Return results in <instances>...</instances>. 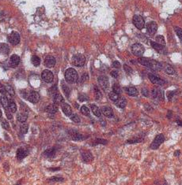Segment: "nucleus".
I'll use <instances>...</instances> for the list:
<instances>
[{
	"mask_svg": "<svg viewBox=\"0 0 182 185\" xmlns=\"http://www.w3.org/2000/svg\"><path fill=\"white\" fill-rule=\"evenodd\" d=\"M152 96L154 98H157V99H159V100H162L164 97L163 92L159 87H154L152 89Z\"/></svg>",
	"mask_w": 182,
	"mask_h": 185,
	"instance_id": "12",
	"label": "nucleus"
},
{
	"mask_svg": "<svg viewBox=\"0 0 182 185\" xmlns=\"http://www.w3.org/2000/svg\"><path fill=\"white\" fill-rule=\"evenodd\" d=\"M5 88H6V91H7V92L10 95H11V96L15 95V92H14V88H13L10 85H5Z\"/></svg>",
	"mask_w": 182,
	"mask_h": 185,
	"instance_id": "32",
	"label": "nucleus"
},
{
	"mask_svg": "<svg viewBox=\"0 0 182 185\" xmlns=\"http://www.w3.org/2000/svg\"><path fill=\"white\" fill-rule=\"evenodd\" d=\"M113 66L114 68H116V69H120L121 68V63L119 62V61H115L113 62Z\"/></svg>",
	"mask_w": 182,
	"mask_h": 185,
	"instance_id": "48",
	"label": "nucleus"
},
{
	"mask_svg": "<svg viewBox=\"0 0 182 185\" xmlns=\"http://www.w3.org/2000/svg\"><path fill=\"white\" fill-rule=\"evenodd\" d=\"M147 30L150 35H154L158 30V25L154 21H151L150 23L147 24Z\"/></svg>",
	"mask_w": 182,
	"mask_h": 185,
	"instance_id": "11",
	"label": "nucleus"
},
{
	"mask_svg": "<svg viewBox=\"0 0 182 185\" xmlns=\"http://www.w3.org/2000/svg\"><path fill=\"white\" fill-rule=\"evenodd\" d=\"M6 110V114H7V117L8 119H11L12 118V116H11V113L9 112L10 110H9V108H7V109H5Z\"/></svg>",
	"mask_w": 182,
	"mask_h": 185,
	"instance_id": "51",
	"label": "nucleus"
},
{
	"mask_svg": "<svg viewBox=\"0 0 182 185\" xmlns=\"http://www.w3.org/2000/svg\"><path fill=\"white\" fill-rule=\"evenodd\" d=\"M133 24L139 30H142L145 26V21L140 15H135L133 17Z\"/></svg>",
	"mask_w": 182,
	"mask_h": 185,
	"instance_id": "5",
	"label": "nucleus"
},
{
	"mask_svg": "<svg viewBox=\"0 0 182 185\" xmlns=\"http://www.w3.org/2000/svg\"><path fill=\"white\" fill-rule=\"evenodd\" d=\"M125 92L129 96H137L138 95L137 89L134 87H126Z\"/></svg>",
	"mask_w": 182,
	"mask_h": 185,
	"instance_id": "21",
	"label": "nucleus"
},
{
	"mask_svg": "<svg viewBox=\"0 0 182 185\" xmlns=\"http://www.w3.org/2000/svg\"><path fill=\"white\" fill-rule=\"evenodd\" d=\"M41 77H42L43 80L46 83H52L53 81L54 76H53V73L51 71L46 69V70H44L42 72Z\"/></svg>",
	"mask_w": 182,
	"mask_h": 185,
	"instance_id": "8",
	"label": "nucleus"
},
{
	"mask_svg": "<svg viewBox=\"0 0 182 185\" xmlns=\"http://www.w3.org/2000/svg\"><path fill=\"white\" fill-rule=\"evenodd\" d=\"M62 87H63V90H64V94L66 95L67 97H68L69 95H70V88H69V87L67 86V85H65L64 83L62 84Z\"/></svg>",
	"mask_w": 182,
	"mask_h": 185,
	"instance_id": "40",
	"label": "nucleus"
},
{
	"mask_svg": "<svg viewBox=\"0 0 182 185\" xmlns=\"http://www.w3.org/2000/svg\"><path fill=\"white\" fill-rule=\"evenodd\" d=\"M27 155V151L23 148H20L17 151V158L18 160H22Z\"/></svg>",
	"mask_w": 182,
	"mask_h": 185,
	"instance_id": "22",
	"label": "nucleus"
},
{
	"mask_svg": "<svg viewBox=\"0 0 182 185\" xmlns=\"http://www.w3.org/2000/svg\"><path fill=\"white\" fill-rule=\"evenodd\" d=\"M2 117V111H1V110H0V118Z\"/></svg>",
	"mask_w": 182,
	"mask_h": 185,
	"instance_id": "58",
	"label": "nucleus"
},
{
	"mask_svg": "<svg viewBox=\"0 0 182 185\" xmlns=\"http://www.w3.org/2000/svg\"><path fill=\"white\" fill-rule=\"evenodd\" d=\"M0 92L2 94V95H5L7 93V91H6V88H5V86H3V85H2L0 83Z\"/></svg>",
	"mask_w": 182,
	"mask_h": 185,
	"instance_id": "49",
	"label": "nucleus"
},
{
	"mask_svg": "<svg viewBox=\"0 0 182 185\" xmlns=\"http://www.w3.org/2000/svg\"><path fill=\"white\" fill-rule=\"evenodd\" d=\"M8 108H9L10 111L11 113H15L17 111V106L14 101H12V100L9 101Z\"/></svg>",
	"mask_w": 182,
	"mask_h": 185,
	"instance_id": "28",
	"label": "nucleus"
},
{
	"mask_svg": "<svg viewBox=\"0 0 182 185\" xmlns=\"http://www.w3.org/2000/svg\"><path fill=\"white\" fill-rule=\"evenodd\" d=\"M173 92H170V93L168 94V97H169V98H170V99H171V98L173 97Z\"/></svg>",
	"mask_w": 182,
	"mask_h": 185,
	"instance_id": "56",
	"label": "nucleus"
},
{
	"mask_svg": "<svg viewBox=\"0 0 182 185\" xmlns=\"http://www.w3.org/2000/svg\"><path fill=\"white\" fill-rule=\"evenodd\" d=\"M138 61L141 65L148 67V68L154 69V70H161L162 68V65L160 62L154 61L153 59H149L147 58H140L138 59Z\"/></svg>",
	"mask_w": 182,
	"mask_h": 185,
	"instance_id": "1",
	"label": "nucleus"
},
{
	"mask_svg": "<svg viewBox=\"0 0 182 185\" xmlns=\"http://www.w3.org/2000/svg\"><path fill=\"white\" fill-rule=\"evenodd\" d=\"M113 91L115 93L118 94V95L122 93V90H121L120 85H117V84H114L113 86Z\"/></svg>",
	"mask_w": 182,
	"mask_h": 185,
	"instance_id": "36",
	"label": "nucleus"
},
{
	"mask_svg": "<svg viewBox=\"0 0 182 185\" xmlns=\"http://www.w3.org/2000/svg\"><path fill=\"white\" fill-rule=\"evenodd\" d=\"M32 63H33V65L34 66H39V65L40 64V58H39L38 56H36V55H34V56L32 57Z\"/></svg>",
	"mask_w": 182,
	"mask_h": 185,
	"instance_id": "34",
	"label": "nucleus"
},
{
	"mask_svg": "<svg viewBox=\"0 0 182 185\" xmlns=\"http://www.w3.org/2000/svg\"><path fill=\"white\" fill-rule=\"evenodd\" d=\"M2 126L3 127V129H7V130H10V125L9 123L6 121L5 119L2 120Z\"/></svg>",
	"mask_w": 182,
	"mask_h": 185,
	"instance_id": "45",
	"label": "nucleus"
},
{
	"mask_svg": "<svg viewBox=\"0 0 182 185\" xmlns=\"http://www.w3.org/2000/svg\"><path fill=\"white\" fill-rule=\"evenodd\" d=\"M111 76L113 78H117L118 77V72H116V71H112Z\"/></svg>",
	"mask_w": 182,
	"mask_h": 185,
	"instance_id": "53",
	"label": "nucleus"
},
{
	"mask_svg": "<svg viewBox=\"0 0 182 185\" xmlns=\"http://www.w3.org/2000/svg\"><path fill=\"white\" fill-rule=\"evenodd\" d=\"M70 117H71V119L74 122H75V123H79V122H80V118H79V117H78L77 114H71V116H70Z\"/></svg>",
	"mask_w": 182,
	"mask_h": 185,
	"instance_id": "43",
	"label": "nucleus"
},
{
	"mask_svg": "<svg viewBox=\"0 0 182 185\" xmlns=\"http://www.w3.org/2000/svg\"><path fill=\"white\" fill-rule=\"evenodd\" d=\"M156 42L159 44L165 45L166 44V41H165V39L162 35H157L156 36Z\"/></svg>",
	"mask_w": 182,
	"mask_h": 185,
	"instance_id": "39",
	"label": "nucleus"
},
{
	"mask_svg": "<svg viewBox=\"0 0 182 185\" xmlns=\"http://www.w3.org/2000/svg\"><path fill=\"white\" fill-rule=\"evenodd\" d=\"M116 105L118 107L121 108V109H124V108H125V106H127V100L124 98H118V99L116 101Z\"/></svg>",
	"mask_w": 182,
	"mask_h": 185,
	"instance_id": "23",
	"label": "nucleus"
},
{
	"mask_svg": "<svg viewBox=\"0 0 182 185\" xmlns=\"http://www.w3.org/2000/svg\"><path fill=\"white\" fill-rule=\"evenodd\" d=\"M148 77H149L150 80L151 81L152 84L157 85H160V86H162L163 85H165V80H163L161 78H159V77L154 75V74H151V73H149L148 74Z\"/></svg>",
	"mask_w": 182,
	"mask_h": 185,
	"instance_id": "9",
	"label": "nucleus"
},
{
	"mask_svg": "<svg viewBox=\"0 0 182 185\" xmlns=\"http://www.w3.org/2000/svg\"><path fill=\"white\" fill-rule=\"evenodd\" d=\"M51 181H63L64 179L63 178H59V177H52V178L50 179Z\"/></svg>",
	"mask_w": 182,
	"mask_h": 185,
	"instance_id": "54",
	"label": "nucleus"
},
{
	"mask_svg": "<svg viewBox=\"0 0 182 185\" xmlns=\"http://www.w3.org/2000/svg\"><path fill=\"white\" fill-rule=\"evenodd\" d=\"M164 140H165V137H164L163 135L162 134H159L155 137V139L153 141V143H151V148L152 150H156V149H158L160 147L162 143H163Z\"/></svg>",
	"mask_w": 182,
	"mask_h": 185,
	"instance_id": "6",
	"label": "nucleus"
},
{
	"mask_svg": "<svg viewBox=\"0 0 182 185\" xmlns=\"http://www.w3.org/2000/svg\"><path fill=\"white\" fill-rule=\"evenodd\" d=\"M179 153H180V151H179V150H178V151H176L175 155H177V156H178V155H179Z\"/></svg>",
	"mask_w": 182,
	"mask_h": 185,
	"instance_id": "57",
	"label": "nucleus"
},
{
	"mask_svg": "<svg viewBox=\"0 0 182 185\" xmlns=\"http://www.w3.org/2000/svg\"><path fill=\"white\" fill-rule=\"evenodd\" d=\"M96 143H102V144H105L107 143V141L105 139H96Z\"/></svg>",
	"mask_w": 182,
	"mask_h": 185,
	"instance_id": "52",
	"label": "nucleus"
},
{
	"mask_svg": "<svg viewBox=\"0 0 182 185\" xmlns=\"http://www.w3.org/2000/svg\"><path fill=\"white\" fill-rule=\"evenodd\" d=\"M78 76L76 70L73 68L67 69L65 72V80L67 83L74 84L78 81Z\"/></svg>",
	"mask_w": 182,
	"mask_h": 185,
	"instance_id": "2",
	"label": "nucleus"
},
{
	"mask_svg": "<svg viewBox=\"0 0 182 185\" xmlns=\"http://www.w3.org/2000/svg\"><path fill=\"white\" fill-rule=\"evenodd\" d=\"M56 154V149L55 148H50V149H48L44 152V155L48 158H52Z\"/></svg>",
	"mask_w": 182,
	"mask_h": 185,
	"instance_id": "25",
	"label": "nucleus"
},
{
	"mask_svg": "<svg viewBox=\"0 0 182 185\" xmlns=\"http://www.w3.org/2000/svg\"><path fill=\"white\" fill-rule=\"evenodd\" d=\"M164 70L166 72L167 74H170V75H173L175 73V70L173 69V68L170 65H166L165 67H164Z\"/></svg>",
	"mask_w": 182,
	"mask_h": 185,
	"instance_id": "29",
	"label": "nucleus"
},
{
	"mask_svg": "<svg viewBox=\"0 0 182 185\" xmlns=\"http://www.w3.org/2000/svg\"><path fill=\"white\" fill-rule=\"evenodd\" d=\"M90 108H91V110H92V112L94 113V114L97 117H101V115H102V112H101V110H100L99 108L97 107L96 105H90Z\"/></svg>",
	"mask_w": 182,
	"mask_h": 185,
	"instance_id": "24",
	"label": "nucleus"
},
{
	"mask_svg": "<svg viewBox=\"0 0 182 185\" xmlns=\"http://www.w3.org/2000/svg\"><path fill=\"white\" fill-rule=\"evenodd\" d=\"M82 157H83V159L86 162H91L93 159H94V157H93L92 154L89 151H83L82 153Z\"/></svg>",
	"mask_w": 182,
	"mask_h": 185,
	"instance_id": "19",
	"label": "nucleus"
},
{
	"mask_svg": "<svg viewBox=\"0 0 182 185\" xmlns=\"http://www.w3.org/2000/svg\"><path fill=\"white\" fill-rule=\"evenodd\" d=\"M53 102H54V103H56V104H61V103H63L64 102V98H63V96L60 95V94L59 93V92H57V93H56L53 95Z\"/></svg>",
	"mask_w": 182,
	"mask_h": 185,
	"instance_id": "20",
	"label": "nucleus"
},
{
	"mask_svg": "<svg viewBox=\"0 0 182 185\" xmlns=\"http://www.w3.org/2000/svg\"><path fill=\"white\" fill-rule=\"evenodd\" d=\"M94 95H95V98L96 99H101L102 97V94L101 92L99 89H98V87L97 86H94Z\"/></svg>",
	"mask_w": 182,
	"mask_h": 185,
	"instance_id": "35",
	"label": "nucleus"
},
{
	"mask_svg": "<svg viewBox=\"0 0 182 185\" xmlns=\"http://www.w3.org/2000/svg\"><path fill=\"white\" fill-rule=\"evenodd\" d=\"M29 101L32 103H38V101L40 99V95L37 92H31L28 95Z\"/></svg>",
	"mask_w": 182,
	"mask_h": 185,
	"instance_id": "14",
	"label": "nucleus"
},
{
	"mask_svg": "<svg viewBox=\"0 0 182 185\" xmlns=\"http://www.w3.org/2000/svg\"><path fill=\"white\" fill-rule=\"evenodd\" d=\"M124 69L126 73H128V74H131V73H132V69L131 68L130 66H128V65H124Z\"/></svg>",
	"mask_w": 182,
	"mask_h": 185,
	"instance_id": "46",
	"label": "nucleus"
},
{
	"mask_svg": "<svg viewBox=\"0 0 182 185\" xmlns=\"http://www.w3.org/2000/svg\"><path fill=\"white\" fill-rule=\"evenodd\" d=\"M78 99H79L80 101H82V102H83V101L87 100L88 98L86 97V95L81 94V95H78Z\"/></svg>",
	"mask_w": 182,
	"mask_h": 185,
	"instance_id": "47",
	"label": "nucleus"
},
{
	"mask_svg": "<svg viewBox=\"0 0 182 185\" xmlns=\"http://www.w3.org/2000/svg\"><path fill=\"white\" fill-rule=\"evenodd\" d=\"M81 113H82L83 115L89 116L90 113V110L88 109V107H86V106H83L81 107Z\"/></svg>",
	"mask_w": 182,
	"mask_h": 185,
	"instance_id": "38",
	"label": "nucleus"
},
{
	"mask_svg": "<svg viewBox=\"0 0 182 185\" xmlns=\"http://www.w3.org/2000/svg\"><path fill=\"white\" fill-rule=\"evenodd\" d=\"M88 80H89V76H88L87 73H84V74L82 76V77H81L80 83H82V84H83V83H86Z\"/></svg>",
	"mask_w": 182,
	"mask_h": 185,
	"instance_id": "44",
	"label": "nucleus"
},
{
	"mask_svg": "<svg viewBox=\"0 0 182 185\" xmlns=\"http://www.w3.org/2000/svg\"><path fill=\"white\" fill-rule=\"evenodd\" d=\"M55 65H56V59H55L54 57L51 56V55L46 57V59L45 60V66L46 67L52 68V67H54Z\"/></svg>",
	"mask_w": 182,
	"mask_h": 185,
	"instance_id": "13",
	"label": "nucleus"
},
{
	"mask_svg": "<svg viewBox=\"0 0 182 185\" xmlns=\"http://www.w3.org/2000/svg\"><path fill=\"white\" fill-rule=\"evenodd\" d=\"M19 62H20V58L16 54H13L10 59L9 65L11 67H15L18 65Z\"/></svg>",
	"mask_w": 182,
	"mask_h": 185,
	"instance_id": "16",
	"label": "nucleus"
},
{
	"mask_svg": "<svg viewBox=\"0 0 182 185\" xmlns=\"http://www.w3.org/2000/svg\"><path fill=\"white\" fill-rule=\"evenodd\" d=\"M86 58L82 54H77L72 58V64L77 67H82L85 65Z\"/></svg>",
	"mask_w": 182,
	"mask_h": 185,
	"instance_id": "3",
	"label": "nucleus"
},
{
	"mask_svg": "<svg viewBox=\"0 0 182 185\" xmlns=\"http://www.w3.org/2000/svg\"><path fill=\"white\" fill-rule=\"evenodd\" d=\"M17 119L20 122H25L27 120V114H26L25 113H18V116H17Z\"/></svg>",
	"mask_w": 182,
	"mask_h": 185,
	"instance_id": "30",
	"label": "nucleus"
},
{
	"mask_svg": "<svg viewBox=\"0 0 182 185\" xmlns=\"http://www.w3.org/2000/svg\"><path fill=\"white\" fill-rule=\"evenodd\" d=\"M0 103L2 105V106L4 107V109H7L8 108V105H9V100L7 99V97H5L4 95H2L1 98H0Z\"/></svg>",
	"mask_w": 182,
	"mask_h": 185,
	"instance_id": "27",
	"label": "nucleus"
},
{
	"mask_svg": "<svg viewBox=\"0 0 182 185\" xmlns=\"http://www.w3.org/2000/svg\"><path fill=\"white\" fill-rule=\"evenodd\" d=\"M97 80H98V83H99L101 87L104 91H107V90L109 89V79H108L107 77H105V76H100Z\"/></svg>",
	"mask_w": 182,
	"mask_h": 185,
	"instance_id": "7",
	"label": "nucleus"
},
{
	"mask_svg": "<svg viewBox=\"0 0 182 185\" xmlns=\"http://www.w3.org/2000/svg\"><path fill=\"white\" fill-rule=\"evenodd\" d=\"M57 91H58V90H57L56 86H54V87H52V88L50 89V92H51V94H52V96L54 95L55 94L58 92H57Z\"/></svg>",
	"mask_w": 182,
	"mask_h": 185,
	"instance_id": "50",
	"label": "nucleus"
},
{
	"mask_svg": "<svg viewBox=\"0 0 182 185\" xmlns=\"http://www.w3.org/2000/svg\"><path fill=\"white\" fill-rule=\"evenodd\" d=\"M8 40H9L10 43L13 45H17L18 44L19 42H20V35L18 33H15V32H13L10 34L9 37H8Z\"/></svg>",
	"mask_w": 182,
	"mask_h": 185,
	"instance_id": "10",
	"label": "nucleus"
},
{
	"mask_svg": "<svg viewBox=\"0 0 182 185\" xmlns=\"http://www.w3.org/2000/svg\"><path fill=\"white\" fill-rule=\"evenodd\" d=\"M151 44L152 47L154 48V49H155L156 51H162V50L163 49L164 47H163V45H162V44H159V43H155V42H151Z\"/></svg>",
	"mask_w": 182,
	"mask_h": 185,
	"instance_id": "31",
	"label": "nucleus"
},
{
	"mask_svg": "<svg viewBox=\"0 0 182 185\" xmlns=\"http://www.w3.org/2000/svg\"><path fill=\"white\" fill-rule=\"evenodd\" d=\"M9 47L5 43H0V53L1 54H7L9 53Z\"/></svg>",
	"mask_w": 182,
	"mask_h": 185,
	"instance_id": "26",
	"label": "nucleus"
},
{
	"mask_svg": "<svg viewBox=\"0 0 182 185\" xmlns=\"http://www.w3.org/2000/svg\"><path fill=\"white\" fill-rule=\"evenodd\" d=\"M102 113L107 117H113V112L111 108L108 107V106H103L102 108Z\"/></svg>",
	"mask_w": 182,
	"mask_h": 185,
	"instance_id": "17",
	"label": "nucleus"
},
{
	"mask_svg": "<svg viewBox=\"0 0 182 185\" xmlns=\"http://www.w3.org/2000/svg\"><path fill=\"white\" fill-rule=\"evenodd\" d=\"M109 99H111L112 101L116 102V101L119 98V95L118 94L115 93L114 92H111L109 93Z\"/></svg>",
	"mask_w": 182,
	"mask_h": 185,
	"instance_id": "33",
	"label": "nucleus"
},
{
	"mask_svg": "<svg viewBox=\"0 0 182 185\" xmlns=\"http://www.w3.org/2000/svg\"><path fill=\"white\" fill-rule=\"evenodd\" d=\"M132 51L133 54L135 56L137 57H141L145 51L144 47L143 46L142 44L140 43H135V44L132 45Z\"/></svg>",
	"mask_w": 182,
	"mask_h": 185,
	"instance_id": "4",
	"label": "nucleus"
},
{
	"mask_svg": "<svg viewBox=\"0 0 182 185\" xmlns=\"http://www.w3.org/2000/svg\"><path fill=\"white\" fill-rule=\"evenodd\" d=\"M174 30L176 32V34L178 35V36L181 39V40H182V29L180 28L179 27H174Z\"/></svg>",
	"mask_w": 182,
	"mask_h": 185,
	"instance_id": "42",
	"label": "nucleus"
},
{
	"mask_svg": "<svg viewBox=\"0 0 182 185\" xmlns=\"http://www.w3.org/2000/svg\"><path fill=\"white\" fill-rule=\"evenodd\" d=\"M142 93H143V95L146 96V97H147V96H148V91H147V89H145V88L144 89L142 90Z\"/></svg>",
	"mask_w": 182,
	"mask_h": 185,
	"instance_id": "55",
	"label": "nucleus"
},
{
	"mask_svg": "<svg viewBox=\"0 0 182 185\" xmlns=\"http://www.w3.org/2000/svg\"><path fill=\"white\" fill-rule=\"evenodd\" d=\"M46 111L48 113H56L58 111V105L56 103L50 104L46 107Z\"/></svg>",
	"mask_w": 182,
	"mask_h": 185,
	"instance_id": "18",
	"label": "nucleus"
},
{
	"mask_svg": "<svg viewBox=\"0 0 182 185\" xmlns=\"http://www.w3.org/2000/svg\"><path fill=\"white\" fill-rule=\"evenodd\" d=\"M72 139H73L74 140H81V139H83V137L82 135H80V134H78L77 133V132H75V133H73L72 135Z\"/></svg>",
	"mask_w": 182,
	"mask_h": 185,
	"instance_id": "41",
	"label": "nucleus"
},
{
	"mask_svg": "<svg viewBox=\"0 0 182 185\" xmlns=\"http://www.w3.org/2000/svg\"><path fill=\"white\" fill-rule=\"evenodd\" d=\"M61 108L63 112L65 113L66 116H68L70 117L71 114H72V110H71V107L70 106L67 104V103H65L64 102L63 103H61Z\"/></svg>",
	"mask_w": 182,
	"mask_h": 185,
	"instance_id": "15",
	"label": "nucleus"
},
{
	"mask_svg": "<svg viewBox=\"0 0 182 185\" xmlns=\"http://www.w3.org/2000/svg\"><path fill=\"white\" fill-rule=\"evenodd\" d=\"M28 129H29V125L28 124H26V123H23L21 124V127H20V131L22 134H26L27 132H28Z\"/></svg>",
	"mask_w": 182,
	"mask_h": 185,
	"instance_id": "37",
	"label": "nucleus"
}]
</instances>
